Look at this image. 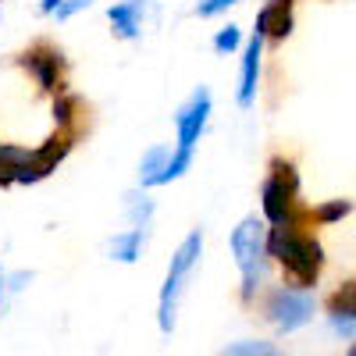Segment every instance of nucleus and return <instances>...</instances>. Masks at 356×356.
I'll return each instance as SVG.
<instances>
[{
	"mask_svg": "<svg viewBox=\"0 0 356 356\" xmlns=\"http://www.w3.org/2000/svg\"><path fill=\"white\" fill-rule=\"evenodd\" d=\"M267 253L278 257V264L285 267V275L296 278L300 285H314L317 275H321V264H324L321 243L314 239V235L296 228V221L275 225L271 232H267Z\"/></svg>",
	"mask_w": 356,
	"mask_h": 356,
	"instance_id": "obj_1",
	"label": "nucleus"
},
{
	"mask_svg": "<svg viewBox=\"0 0 356 356\" xmlns=\"http://www.w3.org/2000/svg\"><path fill=\"white\" fill-rule=\"evenodd\" d=\"M207 118H211V93H207V89H196L193 100L178 111V118H175V125H178V150H175V157H168V164L154 175L150 186H168V182H175L178 175L189 171L193 154H196V143H200V136H203V129H207Z\"/></svg>",
	"mask_w": 356,
	"mask_h": 356,
	"instance_id": "obj_2",
	"label": "nucleus"
},
{
	"mask_svg": "<svg viewBox=\"0 0 356 356\" xmlns=\"http://www.w3.org/2000/svg\"><path fill=\"white\" fill-rule=\"evenodd\" d=\"M203 253V235L193 232L189 239L175 250L171 257V267H168V278L161 285V307H157V324H161V332H171L175 328V310H178V300H182V292H186V282L193 275V267Z\"/></svg>",
	"mask_w": 356,
	"mask_h": 356,
	"instance_id": "obj_3",
	"label": "nucleus"
},
{
	"mask_svg": "<svg viewBox=\"0 0 356 356\" xmlns=\"http://www.w3.org/2000/svg\"><path fill=\"white\" fill-rule=\"evenodd\" d=\"M232 250H235V260H239V271H243V296L250 300L264 282V257H267V228H264V221L246 218L232 232Z\"/></svg>",
	"mask_w": 356,
	"mask_h": 356,
	"instance_id": "obj_4",
	"label": "nucleus"
},
{
	"mask_svg": "<svg viewBox=\"0 0 356 356\" xmlns=\"http://www.w3.org/2000/svg\"><path fill=\"white\" fill-rule=\"evenodd\" d=\"M296 193H300L296 168L285 161H271V175L264 182V218L271 225L296 221Z\"/></svg>",
	"mask_w": 356,
	"mask_h": 356,
	"instance_id": "obj_5",
	"label": "nucleus"
},
{
	"mask_svg": "<svg viewBox=\"0 0 356 356\" xmlns=\"http://www.w3.org/2000/svg\"><path fill=\"white\" fill-rule=\"evenodd\" d=\"M267 317L275 321L278 332H296L314 317V296L300 289H275L267 300Z\"/></svg>",
	"mask_w": 356,
	"mask_h": 356,
	"instance_id": "obj_6",
	"label": "nucleus"
},
{
	"mask_svg": "<svg viewBox=\"0 0 356 356\" xmlns=\"http://www.w3.org/2000/svg\"><path fill=\"white\" fill-rule=\"evenodd\" d=\"M328 321L339 335H356V282L342 285L328 300Z\"/></svg>",
	"mask_w": 356,
	"mask_h": 356,
	"instance_id": "obj_7",
	"label": "nucleus"
},
{
	"mask_svg": "<svg viewBox=\"0 0 356 356\" xmlns=\"http://www.w3.org/2000/svg\"><path fill=\"white\" fill-rule=\"evenodd\" d=\"M264 33L257 29L253 40L246 43V57H243V82H239V107H250L257 97V75H260V47H264Z\"/></svg>",
	"mask_w": 356,
	"mask_h": 356,
	"instance_id": "obj_8",
	"label": "nucleus"
},
{
	"mask_svg": "<svg viewBox=\"0 0 356 356\" xmlns=\"http://www.w3.org/2000/svg\"><path fill=\"white\" fill-rule=\"evenodd\" d=\"M22 65L40 79L43 89H50V93L57 89V68H61V54H57V50H50V47H33V50L25 54Z\"/></svg>",
	"mask_w": 356,
	"mask_h": 356,
	"instance_id": "obj_9",
	"label": "nucleus"
},
{
	"mask_svg": "<svg viewBox=\"0 0 356 356\" xmlns=\"http://www.w3.org/2000/svg\"><path fill=\"white\" fill-rule=\"evenodd\" d=\"M143 11H146V0H125V4H114L107 11V18L122 40H136L143 29Z\"/></svg>",
	"mask_w": 356,
	"mask_h": 356,
	"instance_id": "obj_10",
	"label": "nucleus"
},
{
	"mask_svg": "<svg viewBox=\"0 0 356 356\" xmlns=\"http://www.w3.org/2000/svg\"><path fill=\"white\" fill-rule=\"evenodd\" d=\"M257 29L264 36H275V40L289 36L292 33V0H271V4L260 11Z\"/></svg>",
	"mask_w": 356,
	"mask_h": 356,
	"instance_id": "obj_11",
	"label": "nucleus"
},
{
	"mask_svg": "<svg viewBox=\"0 0 356 356\" xmlns=\"http://www.w3.org/2000/svg\"><path fill=\"white\" fill-rule=\"evenodd\" d=\"M143 235H146V228H143V225H136V228H129V232H122V235H114V243H111V253H114V260H122V264H132V260H139Z\"/></svg>",
	"mask_w": 356,
	"mask_h": 356,
	"instance_id": "obj_12",
	"label": "nucleus"
},
{
	"mask_svg": "<svg viewBox=\"0 0 356 356\" xmlns=\"http://www.w3.org/2000/svg\"><path fill=\"white\" fill-rule=\"evenodd\" d=\"M164 164H168V150H164V146H154V150L143 157V164H139L143 186H150V182H154V175H157V171H161Z\"/></svg>",
	"mask_w": 356,
	"mask_h": 356,
	"instance_id": "obj_13",
	"label": "nucleus"
},
{
	"mask_svg": "<svg viewBox=\"0 0 356 356\" xmlns=\"http://www.w3.org/2000/svg\"><path fill=\"white\" fill-rule=\"evenodd\" d=\"M353 211V203L349 200H335V203H328V207H317V221H339V218H346Z\"/></svg>",
	"mask_w": 356,
	"mask_h": 356,
	"instance_id": "obj_14",
	"label": "nucleus"
},
{
	"mask_svg": "<svg viewBox=\"0 0 356 356\" xmlns=\"http://www.w3.org/2000/svg\"><path fill=\"white\" fill-rule=\"evenodd\" d=\"M235 47H239V29H235V25L221 29V33L214 36V50H218V54H232Z\"/></svg>",
	"mask_w": 356,
	"mask_h": 356,
	"instance_id": "obj_15",
	"label": "nucleus"
},
{
	"mask_svg": "<svg viewBox=\"0 0 356 356\" xmlns=\"http://www.w3.org/2000/svg\"><path fill=\"white\" fill-rule=\"evenodd\" d=\"M129 200H132V203H129V211H132V221L146 228V221H150V214H154V203L146 200V196H143V200H139V196H129Z\"/></svg>",
	"mask_w": 356,
	"mask_h": 356,
	"instance_id": "obj_16",
	"label": "nucleus"
},
{
	"mask_svg": "<svg viewBox=\"0 0 356 356\" xmlns=\"http://www.w3.org/2000/svg\"><path fill=\"white\" fill-rule=\"evenodd\" d=\"M89 4H93V0H61V4H57L54 11H57V18H72L75 11H82V8H89Z\"/></svg>",
	"mask_w": 356,
	"mask_h": 356,
	"instance_id": "obj_17",
	"label": "nucleus"
},
{
	"mask_svg": "<svg viewBox=\"0 0 356 356\" xmlns=\"http://www.w3.org/2000/svg\"><path fill=\"white\" fill-rule=\"evenodd\" d=\"M232 4H239V0H203V4H200V15H203V18H211V15L232 8Z\"/></svg>",
	"mask_w": 356,
	"mask_h": 356,
	"instance_id": "obj_18",
	"label": "nucleus"
},
{
	"mask_svg": "<svg viewBox=\"0 0 356 356\" xmlns=\"http://www.w3.org/2000/svg\"><path fill=\"white\" fill-rule=\"evenodd\" d=\"M228 353H275V346H264V342H250V346H228Z\"/></svg>",
	"mask_w": 356,
	"mask_h": 356,
	"instance_id": "obj_19",
	"label": "nucleus"
},
{
	"mask_svg": "<svg viewBox=\"0 0 356 356\" xmlns=\"http://www.w3.org/2000/svg\"><path fill=\"white\" fill-rule=\"evenodd\" d=\"M57 4H61V0H43V11H54Z\"/></svg>",
	"mask_w": 356,
	"mask_h": 356,
	"instance_id": "obj_20",
	"label": "nucleus"
},
{
	"mask_svg": "<svg viewBox=\"0 0 356 356\" xmlns=\"http://www.w3.org/2000/svg\"><path fill=\"white\" fill-rule=\"evenodd\" d=\"M0 296H4V275H0Z\"/></svg>",
	"mask_w": 356,
	"mask_h": 356,
	"instance_id": "obj_21",
	"label": "nucleus"
}]
</instances>
